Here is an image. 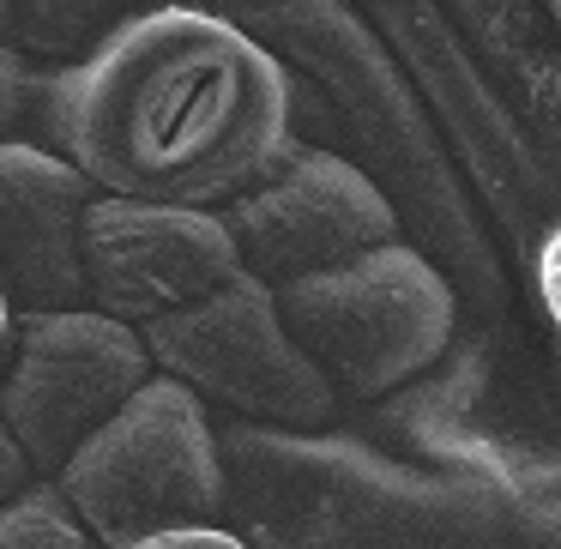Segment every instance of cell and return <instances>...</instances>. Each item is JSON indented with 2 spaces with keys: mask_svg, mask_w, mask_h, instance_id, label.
I'll use <instances>...</instances> for the list:
<instances>
[{
  "mask_svg": "<svg viewBox=\"0 0 561 549\" xmlns=\"http://www.w3.org/2000/svg\"><path fill=\"white\" fill-rule=\"evenodd\" d=\"M31 134L98 194L224 206L296 146L290 67L206 0L134 19L37 79Z\"/></svg>",
  "mask_w": 561,
  "mask_h": 549,
  "instance_id": "1",
  "label": "cell"
},
{
  "mask_svg": "<svg viewBox=\"0 0 561 549\" xmlns=\"http://www.w3.org/2000/svg\"><path fill=\"white\" fill-rule=\"evenodd\" d=\"M224 525L254 549H483L501 513L459 477L339 428L224 416Z\"/></svg>",
  "mask_w": 561,
  "mask_h": 549,
  "instance_id": "2",
  "label": "cell"
},
{
  "mask_svg": "<svg viewBox=\"0 0 561 549\" xmlns=\"http://www.w3.org/2000/svg\"><path fill=\"white\" fill-rule=\"evenodd\" d=\"M278 308L339 399L356 404L411 392L459 344V296L411 242H380L344 266L278 284Z\"/></svg>",
  "mask_w": 561,
  "mask_h": 549,
  "instance_id": "3",
  "label": "cell"
},
{
  "mask_svg": "<svg viewBox=\"0 0 561 549\" xmlns=\"http://www.w3.org/2000/svg\"><path fill=\"white\" fill-rule=\"evenodd\" d=\"M55 483L103 549L175 525H224L230 471H224L218 416L194 387L158 368L61 465Z\"/></svg>",
  "mask_w": 561,
  "mask_h": 549,
  "instance_id": "4",
  "label": "cell"
},
{
  "mask_svg": "<svg viewBox=\"0 0 561 549\" xmlns=\"http://www.w3.org/2000/svg\"><path fill=\"white\" fill-rule=\"evenodd\" d=\"M151 363L194 387L211 411L236 423L272 428H332L339 423V387L327 368L302 351L278 308V290L254 272H236L224 290L199 296L182 314L146 327Z\"/></svg>",
  "mask_w": 561,
  "mask_h": 549,
  "instance_id": "5",
  "label": "cell"
},
{
  "mask_svg": "<svg viewBox=\"0 0 561 549\" xmlns=\"http://www.w3.org/2000/svg\"><path fill=\"white\" fill-rule=\"evenodd\" d=\"M158 375L139 327L91 302L31 308L13 327V351L0 368V416L25 441L43 477L61 465Z\"/></svg>",
  "mask_w": 561,
  "mask_h": 549,
  "instance_id": "6",
  "label": "cell"
},
{
  "mask_svg": "<svg viewBox=\"0 0 561 549\" xmlns=\"http://www.w3.org/2000/svg\"><path fill=\"white\" fill-rule=\"evenodd\" d=\"M218 211L242 248V266L272 290L308 272L344 266L380 242H399V211L387 187L344 151L302 146V139Z\"/></svg>",
  "mask_w": 561,
  "mask_h": 549,
  "instance_id": "7",
  "label": "cell"
},
{
  "mask_svg": "<svg viewBox=\"0 0 561 549\" xmlns=\"http://www.w3.org/2000/svg\"><path fill=\"white\" fill-rule=\"evenodd\" d=\"M236 272L248 266L218 206L98 194L85 211V302L139 332L224 290Z\"/></svg>",
  "mask_w": 561,
  "mask_h": 549,
  "instance_id": "8",
  "label": "cell"
},
{
  "mask_svg": "<svg viewBox=\"0 0 561 549\" xmlns=\"http://www.w3.org/2000/svg\"><path fill=\"white\" fill-rule=\"evenodd\" d=\"M98 182L37 134L0 139V290L19 314L85 302V211Z\"/></svg>",
  "mask_w": 561,
  "mask_h": 549,
  "instance_id": "9",
  "label": "cell"
},
{
  "mask_svg": "<svg viewBox=\"0 0 561 549\" xmlns=\"http://www.w3.org/2000/svg\"><path fill=\"white\" fill-rule=\"evenodd\" d=\"M163 7H182V0H13V49L31 61L67 67Z\"/></svg>",
  "mask_w": 561,
  "mask_h": 549,
  "instance_id": "10",
  "label": "cell"
},
{
  "mask_svg": "<svg viewBox=\"0 0 561 549\" xmlns=\"http://www.w3.org/2000/svg\"><path fill=\"white\" fill-rule=\"evenodd\" d=\"M0 549H103L91 525L73 513L55 477H37L19 501L0 507Z\"/></svg>",
  "mask_w": 561,
  "mask_h": 549,
  "instance_id": "11",
  "label": "cell"
},
{
  "mask_svg": "<svg viewBox=\"0 0 561 549\" xmlns=\"http://www.w3.org/2000/svg\"><path fill=\"white\" fill-rule=\"evenodd\" d=\"M37 67L31 55L0 49V139L7 134H31V110H37Z\"/></svg>",
  "mask_w": 561,
  "mask_h": 549,
  "instance_id": "12",
  "label": "cell"
},
{
  "mask_svg": "<svg viewBox=\"0 0 561 549\" xmlns=\"http://www.w3.org/2000/svg\"><path fill=\"white\" fill-rule=\"evenodd\" d=\"M115 549H254V544L236 537L230 525H175V531H151V537H134V544H115Z\"/></svg>",
  "mask_w": 561,
  "mask_h": 549,
  "instance_id": "13",
  "label": "cell"
},
{
  "mask_svg": "<svg viewBox=\"0 0 561 549\" xmlns=\"http://www.w3.org/2000/svg\"><path fill=\"white\" fill-rule=\"evenodd\" d=\"M37 477H43V471L31 465L25 441H19L13 428H7V416H0V507H7V501H19L31 483H37Z\"/></svg>",
  "mask_w": 561,
  "mask_h": 549,
  "instance_id": "14",
  "label": "cell"
},
{
  "mask_svg": "<svg viewBox=\"0 0 561 549\" xmlns=\"http://www.w3.org/2000/svg\"><path fill=\"white\" fill-rule=\"evenodd\" d=\"M537 302H543V314H549V332L561 339V224L543 236V248H537Z\"/></svg>",
  "mask_w": 561,
  "mask_h": 549,
  "instance_id": "15",
  "label": "cell"
},
{
  "mask_svg": "<svg viewBox=\"0 0 561 549\" xmlns=\"http://www.w3.org/2000/svg\"><path fill=\"white\" fill-rule=\"evenodd\" d=\"M13 327H19V308H13V296L0 290V368H7V351H13Z\"/></svg>",
  "mask_w": 561,
  "mask_h": 549,
  "instance_id": "16",
  "label": "cell"
},
{
  "mask_svg": "<svg viewBox=\"0 0 561 549\" xmlns=\"http://www.w3.org/2000/svg\"><path fill=\"white\" fill-rule=\"evenodd\" d=\"M0 49H13V0H0Z\"/></svg>",
  "mask_w": 561,
  "mask_h": 549,
  "instance_id": "17",
  "label": "cell"
},
{
  "mask_svg": "<svg viewBox=\"0 0 561 549\" xmlns=\"http://www.w3.org/2000/svg\"><path fill=\"white\" fill-rule=\"evenodd\" d=\"M543 13L556 19V31H561V0H543Z\"/></svg>",
  "mask_w": 561,
  "mask_h": 549,
  "instance_id": "18",
  "label": "cell"
}]
</instances>
